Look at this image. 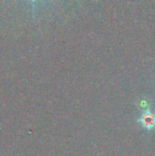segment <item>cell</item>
I'll list each match as a JSON object with an SVG mask.
<instances>
[{"label": "cell", "instance_id": "7a4b0ae2", "mask_svg": "<svg viewBox=\"0 0 155 156\" xmlns=\"http://www.w3.org/2000/svg\"><path fill=\"white\" fill-rule=\"evenodd\" d=\"M32 1H35V0H32Z\"/></svg>", "mask_w": 155, "mask_h": 156}, {"label": "cell", "instance_id": "6da1fadb", "mask_svg": "<svg viewBox=\"0 0 155 156\" xmlns=\"http://www.w3.org/2000/svg\"><path fill=\"white\" fill-rule=\"evenodd\" d=\"M138 122L145 130L151 131L155 127V114L149 109H146L143 113H142Z\"/></svg>", "mask_w": 155, "mask_h": 156}]
</instances>
